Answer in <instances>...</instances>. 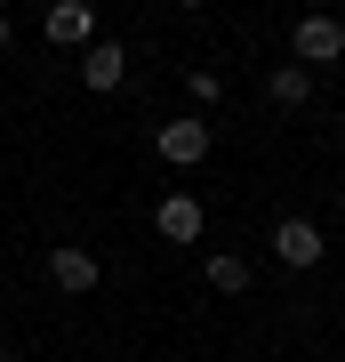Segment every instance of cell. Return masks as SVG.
<instances>
[{
    "mask_svg": "<svg viewBox=\"0 0 345 362\" xmlns=\"http://www.w3.org/2000/svg\"><path fill=\"white\" fill-rule=\"evenodd\" d=\"M289 49H297V65H337V57H345V25H337V16H297V33H289Z\"/></svg>",
    "mask_w": 345,
    "mask_h": 362,
    "instance_id": "1",
    "label": "cell"
},
{
    "mask_svg": "<svg viewBox=\"0 0 345 362\" xmlns=\"http://www.w3.org/2000/svg\"><path fill=\"white\" fill-rule=\"evenodd\" d=\"M273 258L297 266V274L321 266V226H313V218H282V226H273Z\"/></svg>",
    "mask_w": 345,
    "mask_h": 362,
    "instance_id": "2",
    "label": "cell"
},
{
    "mask_svg": "<svg viewBox=\"0 0 345 362\" xmlns=\"http://www.w3.org/2000/svg\"><path fill=\"white\" fill-rule=\"evenodd\" d=\"M40 33H49L56 49H89V40H97V16H89V0H56Z\"/></svg>",
    "mask_w": 345,
    "mask_h": 362,
    "instance_id": "3",
    "label": "cell"
},
{
    "mask_svg": "<svg viewBox=\"0 0 345 362\" xmlns=\"http://www.w3.org/2000/svg\"><path fill=\"white\" fill-rule=\"evenodd\" d=\"M121 73H128L121 40H89V49H80V81H89V89H121Z\"/></svg>",
    "mask_w": 345,
    "mask_h": 362,
    "instance_id": "4",
    "label": "cell"
},
{
    "mask_svg": "<svg viewBox=\"0 0 345 362\" xmlns=\"http://www.w3.org/2000/svg\"><path fill=\"white\" fill-rule=\"evenodd\" d=\"M201 153H209V121H169V129H161V161L193 169Z\"/></svg>",
    "mask_w": 345,
    "mask_h": 362,
    "instance_id": "5",
    "label": "cell"
},
{
    "mask_svg": "<svg viewBox=\"0 0 345 362\" xmlns=\"http://www.w3.org/2000/svg\"><path fill=\"white\" fill-rule=\"evenodd\" d=\"M97 274H104V266L89 258V250H49V282H56V290L80 298V290H97Z\"/></svg>",
    "mask_w": 345,
    "mask_h": 362,
    "instance_id": "6",
    "label": "cell"
},
{
    "mask_svg": "<svg viewBox=\"0 0 345 362\" xmlns=\"http://www.w3.org/2000/svg\"><path fill=\"white\" fill-rule=\"evenodd\" d=\"M153 226L169 233V242H201V202H193V194H169L153 209Z\"/></svg>",
    "mask_w": 345,
    "mask_h": 362,
    "instance_id": "7",
    "label": "cell"
},
{
    "mask_svg": "<svg viewBox=\"0 0 345 362\" xmlns=\"http://www.w3.org/2000/svg\"><path fill=\"white\" fill-rule=\"evenodd\" d=\"M305 97H313V65H282L273 73V105H282V113H297Z\"/></svg>",
    "mask_w": 345,
    "mask_h": 362,
    "instance_id": "8",
    "label": "cell"
},
{
    "mask_svg": "<svg viewBox=\"0 0 345 362\" xmlns=\"http://www.w3.org/2000/svg\"><path fill=\"white\" fill-rule=\"evenodd\" d=\"M209 290H225V298L249 290V266H241V258H209Z\"/></svg>",
    "mask_w": 345,
    "mask_h": 362,
    "instance_id": "9",
    "label": "cell"
},
{
    "mask_svg": "<svg viewBox=\"0 0 345 362\" xmlns=\"http://www.w3.org/2000/svg\"><path fill=\"white\" fill-rule=\"evenodd\" d=\"M0 49H8V8H0Z\"/></svg>",
    "mask_w": 345,
    "mask_h": 362,
    "instance_id": "10",
    "label": "cell"
},
{
    "mask_svg": "<svg viewBox=\"0 0 345 362\" xmlns=\"http://www.w3.org/2000/svg\"><path fill=\"white\" fill-rule=\"evenodd\" d=\"M177 8H201V0H177Z\"/></svg>",
    "mask_w": 345,
    "mask_h": 362,
    "instance_id": "11",
    "label": "cell"
},
{
    "mask_svg": "<svg viewBox=\"0 0 345 362\" xmlns=\"http://www.w3.org/2000/svg\"><path fill=\"white\" fill-rule=\"evenodd\" d=\"M0 362H8V354H0Z\"/></svg>",
    "mask_w": 345,
    "mask_h": 362,
    "instance_id": "12",
    "label": "cell"
}]
</instances>
